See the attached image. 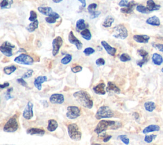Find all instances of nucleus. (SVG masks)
Returning a JSON list of instances; mask_svg holds the SVG:
<instances>
[{
    "label": "nucleus",
    "instance_id": "obj_12",
    "mask_svg": "<svg viewBox=\"0 0 163 145\" xmlns=\"http://www.w3.org/2000/svg\"><path fill=\"white\" fill-rule=\"evenodd\" d=\"M49 101L52 104H61L65 102V97L62 94H54L50 97Z\"/></svg>",
    "mask_w": 163,
    "mask_h": 145
},
{
    "label": "nucleus",
    "instance_id": "obj_5",
    "mask_svg": "<svg viewBox=\"0 0 163 145\" xmlns=\"http://www.w3.org/2000/svg\"><path fill=\"white\" fill-rule=\"evenodd\" d=\"M113 33L112 36L117 39L125 40L128 36V31L122 24H119L113 28Z\"/></svg>",
    "mask_w": 163,
    "mask_h": 145
},
{
    "label": "nucleus",
    "instance_id": "obj_56",
    "mask_svg": "<svg viewBox=\"0 0 163 145\" xmlns=\"http://www.w3.org/2000/svg\"><path fill=\"white\" fill-rule=\"evenodd\" d=\"M133 116H134V118H135V119H136V120L138 119V118H139V114H138V113H133Z\"/></svg>",
    "mask_w": 163,
    "mask_h": 145
},
{
    "label": "nucleus",
    "instance_id": "obj_20",
    "mask_svg": "<svg viewBox=\"0 0 163 145\" xmlns=\"http://www.w3.org/2000/svg\"><path fill=\"white\" fill-rule=\"evenodd\" d=\"M106 91L107 92H113L116 94H120L121 90L114 83L112 82V81H108L107 87L106 88Z\"/></svg>",
    "mask_w": 163,
    "mask_h": 145
},
{
    "label": "nucleus",
    "instance_id": "obj_46",
    "mask_svg": "<svg viewBox=\"0 0 163 145\" xmlns=\"http://www.w3.org/2000/svg\"><path fill=\"white\" fill-rule=\"evenodd\" d=\"M82 69L83 68L81 66H76L71 68V71L73 72L74 73H77V72H79L82 71Z\"/></svg>",
    "mask_w": 163,
    "mask_h": 145
},
{
    "label": "nucleus",
    "instance_id": "obj_44",
    "mask_svg": "<svg viewBox=\"0 0 163 145\" xmlns=\"http://www.w3.org/2000/svg\"><path fill=\"white\" fill-rule=\"evenodd\" d=\"M45 21L49 24H54V23H56L57 21L56 18L53 17H47L45 18Z\"/></svg>",
    "mask_w": 163,
    "mask_h": 145
},
{
    "label": "nucleus",
    "instance_id": "obj_51",
    "mask_svg": "<svg viewBox=\"0 0 163 145\" xmlns=\"http://www.w3.org/2000/svg\"><path fill=\"white\" fill-rule=\"evenodd\" d=\"M147 60H144V59H141V60H140V61H138L137 62V64L138 66H139L140 68H141L143 66V65H144L145 64H146V63L147 62Z\"/></svg>",
    "mask_w": 163,
    "mask_h": 145
},
{
    "label": "nucleus",
    "instance_id": "obj_50",
    "mask_svg": "<svg viewBox=\"0 0 163 145\" xmlns=\"http://www.w3.org/2000/svg\"><path fill=\"white\" fill-rule=\"evenodd\" d=\"M128 3H129L128 0H121L119 3V5L121 7H126L128 6Z\"/></svg>",
    "mask_w": 163,
    "mask_h": 145
},
{
    "label": "nucleus",
    "instance_id": "obj_30",
    "mask_svg": "<svg viewBox=\"0 0 163 145\" xmlns=\"http://www.w3.org/2000/svg\"><path fill=\"white\" fill-rule=\"evenodd\" d=\"M84 39H85L87 41H89L92 38V34L89 29H85L83 31H82L80 33Z\"/></svg>",
    "mask_w": 163,
    "mask_h": 145
},
{
    "label": "nucleus",
    "instance_id": "obj_16",
    "mask_svg": "<svg viewBox=\"0 0 163 145\" xmlns=\"http://www.w3.org/2000/svg\"><path fill=\"white\" fill-rule=\"evenodd\" d=\"M137 5V3L134 1H131L130 2H129L128 6L126 7H124L121 9V12L125 14H131L133 12V9Z\"/></svg>",
    "mask_w": 163,
    "mask_h": 145
},
{
    "label": "nucleus",
    "instance_id": "obj_13",
    "mask_svg": "<svg viewBox=\"0 0 163 145\" xmlns=\"http://www.w3.org/2000/svg\"><path fill=\"white\" fill-rule=\"evenodd\" d=\"M68 41L70 43L75 45L77 49L80 50L82 49L83 47V44L78 38L75 37V36L74 34L73 31H70L68 35Z\"/></svg>",
    "mask_w": 163,
    "mask_h": 145
},
{
    "label": "nucleus",
    "instance_id": "obj_8",
    "mask_svg": "<svg viewBox=\"0 0 163 145\" xmlns=\"http://www.w3.org/2000/svg\"><path fill=\"white\" fill-rule=\"evenodd\" d=\"M80 109L76 106H69L67 108L66 117L70 120L76 119L80 116Z\"/></svg>",
    "mask_w": 163,
    "mask_h": 145
},
{
    "label": "nucleus",
    "instance_id": "obj_2",
    "mask_svg": "<svg viewBox=\"0 0 163 145\" xmlns=\"http://www.w3.org/2000/svg\"><path fill=\"white\" fill-rule=\"evenodd\" d=\"M77 101L83 107L91 109L93 107V100L90 95L85 90H79L74 94Z\"/></svg>",
    "mask_w": 163,
    "mask_h": 145
},
{
    "label": "nucleus",
    "instance_id": "obj_39",
    "mask_svg": "<svg viewBox=\"0 0 163 145\" xmlns=\"http://www.w3.org/2000/svg\"><path fill=\"white\" fill-rule=\"evenodd\" d=\"M117 138L121 140V141L124 143L125 145H128L129 144V139L127 137L126 135H120Z\"/></svg>",
    "mask_w": 163,
    "mask_h": 145
},
{
    "label": "nucleus",
    "instance_id": "obj_41",
    "mask_svg": "<svg viewBox=\"0 0 163 145\" xmlns=\"http://www.w3.org/2000/svg\"><path fill=\"white\" fill-rule=\"evenodd\" d=\"M95 52V50L92 47H87L84 50V53L87 56H89Z\"/></svg>",
    "mask_w": 163,
    "mask_h": 145
},
{
    "label": "nucleus",
    "instance_id": "obj_31",
    "mask_svg": "<svg viewBox=\"0 0 163 145\" xmlns=\"http://www.w3.org/2000/svg\"><path fill=\"white\" fill-rule=\"evenodd\" d=\"M13 4V0H2L0 7L1 9H8L10 8Z\"/></svg>",
    "mask_w": 163,
    "mask_h": 145
},
{
    "label": "nucleus",
    "instance_id": "obj_34",
    "mask_svg": "<svg viewBox=\"0 0 163 145\" xmlns=\"http://www.w3.org/2000/svg\"><path fill=\"white\" fill-rule=\"evenodd\" d=\"M136 9H137V10L138 12L141 13V14H150V12L149 10V9L147 8V6H145L143 5H137V8H136Z\"/></svg>",
    "mask_w": 163,
    "mask_h": 145
},
{
    "label": "nucleus",
    "instance_id": "obj_18",
    "mask_svg": "<svg viewBox=\"0 0 163 145\" xmlns=\"http://www.w3.org/2000/svg\"><path fill=\"white\" fill-rule=\"evenodd\" d=\"M133 40L138 43H147L150 40V36L146 34H137L133 36Z\"/></svg>",
    "mask_w": 163,
    "mask_h": 145
},
{
    "label": "nucleus",
    "instance_id": "obj_22",
    "mask_svg": "<svg viewBox=\"0 0 163 145\" xmlns=\"http://www.w3.org/2000/svg\"><path fill=\"white\" fill-rule=\"evenodd\" d=\"M147 7L149 10L152 12L153 11L159 10L161 8V5L156 4L153 0H148L147 2Z\"/></svg>",
    "mask_w": 163,
    "mask_h": 145
},
{
    "label": "nucleus",
    "instance_id": "obj_33",
    "mask_svg": "<svg viewBox=\"0 0 163 145\" xmlns=\"http://www.w3.org/2000/svg\"><path fill=\"white\" fill-rule=\"evenodd\" d=\"M17 69V68L14 65H12L10 66H6L3 68V71L7 75H10L12 74L14 72H15Z\"/></svg>",
    "mask_w": 163,
    "mask_h": 145
},
{
    "label": "nucleus",
    "instance_id": "obj_52",
    "mask_svg": "<svg viewBox=\"0 0 163 145\" xmlns=\"http://www.w3.org/2000/svg\"><path fill=\"white\" fill-rule=\"evenodd\" d=\"M155 48H157L159 51L163 52V44H156L155 45H153Z\"/></svg>",
    "mask_w": 163,
    "mask_h": 145
},
{
    "label": "nucleus",
    "instance_id": "obj_21",
    "mask_svg": "<svg viewBox=\"0 0 163 145\" xmlns=\"http://www.w3.org/2000/svg\"><path fill=\"white\" fill-rule=\"evenodd\" d=\"M38 10L42 14L47 15L48 17L50 16L54 12L52 10V8L49 6H39L38 8Z\"/></svg>",
    "mask_w": 163,
    "mask_h": 145
},
{
    "label": "nucleus",
    "instance_id": "obj_43",
    "mask_svg": "<svg viewBox=\"0 0 163 145\" xmlns=\"http://www.w3.org/2000/svg\"><path fill=\"white\" fill-rule=\"evenodd\" d=\"M33 74V69H29L25 73L22 75V78H24V79H26V78H30L31 76H32Z\"/></svg>",
    "mask_w": 163,
    "mask_h": 145
},
{
    "label": "nucleus",
    "instance_id": "obj_26",
    "mask_svg": "<svg viewBox=\"0 0 163 145\" xmlns=\"http://www.w3.org/2000/svg\"><path fill=\"white\" fill-rule=\"evenodd\" d=\"M160 130V127L157 125H150L145 128L143 131V134H148L149 132L159 131Z\"/></svg>",
    "mask_w": 163,
    "mask_h": 145
},
{
    "label": "nucleus",
    "instance_id": "obj_38",
    "mask_svg": "<svg viewBox=\"0 0 163 145\" xmlns=\"http://www.w3.org/2000/svg\"><path fill=\"white\" fill-rule=\"evenodd\" d=\"M157 137L156 135L152 134V135H146L144 138V141L147 143H150L153 139H156Z\"/></svg>",
    "mask_w": 163,
    "mask_h": 145
},
{
    "label": "nucleus",
    "instance_id": "obj_35",
    "mask_svg": "<svg viewBox=\"0 0 163 145\" xmlns=\"http://www.w3.org/2000/svg\"><path fill=\"white\" fill-rule=\"evenodd\" d=\"M71 60H72V56L71 54H66V55L61 59V62L62 65H66L69 64V63L71 61Z\"/></svg>",
    "mask_w": 163,
    "mask_h": 145
},
{
    "label": "nucleus",
    "instance_id": "obj_7",
    "mask_svg": "<svg viewBox=\"0 0 163 145\" xmlns=\"http://www.w3.org/2000/svg\"><path fill=\"white\" fill-rule=\"evenodd\" d=\"M14 61L18 64L22 65H33L34 63V59L32 57L26 53H21L19 56L14 59Z\"/></svg>",
    "mask_w": 163,
    "mask_h": 145
},
{
    "label": "nucleus",
    "instance_id": "obj_59",
    "mask_svg": "<svg viewBox=\"0 0 163 145\" xmlns=\"http://www.w3.org/2000/svg\"><path fill=\"white\" fill-rule=\"evenodd\" d=\"M92 145H101L100 144H97V143H94V144H93Z\"/></svg>",
    "mask_w": 163,
    "mask_h": 145
},
{
    "label": "nucleus",
    "instance_id": "obj_54",
    "mask_svg": "<svg viewBox=\"0 0 163 145\" xmlns=\"http://www.w3.org/2000/svg\"><path fill=\"white\" fill-rule=\"evenodd\" d=\"M9 85H10V84H9L8 82H6V83H4L3 84H2L1 85H0V87H1L2 89H3L6 87H9Z\"/></svg>",
    "mask_w": 163,
    "mask_h": 145
},
{
    "label": "nucleus",
    "instance_id": "obj_6",
    "mask_svg": "<svg viewBox=\"0 0 163 145\" xmlns=\"http://www.w3.org/2000/svg\"><path fill=\"white\" fill-rule=\"evenodd\" d=\"M18 129H19V123L17 121V118L14 116L6 122L4 125L3 131L6 132L12 133L17 131Z\"/></svg>",
    "mask_w": 163,
    "mask_h": 145
},
{
    "label": "nucleus",
    "instance_id": "obj_55",
    "mask_svg": "<svg viewBox=\"0 0 163 145\" xmlns=\"http://www.w3.org/2000/svg\"><path fill=\"white\" fill-rule=\"evenodd\" d=\"M78 1H79L82 3V6L83 7H85L86 6L85 0H78Z\"/></svg>",
    "mask_w": 163,
    "mask_h": 145
},
{
    "label": "nucleus",
    "instance_id": "obj_29",
    "mask_svg": "<svg viewBox=\"0 0 163 145\" xmlns=\"http://www.w3.org/2000/svg\"><path fill=\"white\" fill-rule=\"evenodd\" d=\"M38 21L36 20L34 22H32V23L30 24L28 26L26 27V29L28 30L30 33L34 32L36 29L38 28Z\"/></svg>",
    "mask_w": 163,
    "mask_h": 145
},
{
    "label": "nucleus",
    "instance_id": "obj_47",
    "mask_svg": "<svg viewBox=\"0 0 163 145\" xmlns=\"http://www.w3.org/2000/svg\"><path fill=\"white\" fill-rule=\"evenodd\" d=\"M96 65L98 66H104L105 65V61L103 58H99L96 61Z\"/></svg>",
    "mask_w": 163,
    "mask_h": 145
},
{
    "label": "nucleus",
    "instance_id": "obj_57",
    "mask_svg": "<svg viewBox=\"0 0 163 145\" xmlns=\"http://www.w3.org/2000/svg\"><path fill=\"white\" fill-rule=\"evenodd\" d=\"M62 1V0H52V2L55 3H59L61 2Z\"/></svg>",
    "mask_w": 163,
    "mask_h": 145
},
{
    "label": "nucleus",
    "instance_id": "obj_17",
    "mask_svg": "<svg viewBox=\"0 0 163 145\" xmlns=\"http://www.w3.org/2000/svg\"><path fill=\"white\" fill-rule=\"evenodd\" d=\"M26 133L28 134H30L31 135H40V136H43V135L45 134V131L43 129H39V128H30L27 129Z\"/></svg>",
    "mask_w": 163,
    "mask_h": 145
},
{
    "label": "nucleus",
    "instance_id": "obj_11",
    "mask_svg": "<svg viewBox=\"0 0 163 145\" xmlns=\"http://www.w3.org/2000/svg\"><path fill=\"white\" fill-rule=\"evenodd\" d=\"M33 104L29 101L26 104V106L22 113V116L26 120H30L33 117Z\"/></svg>",
    "mask_w": 163,
    "mask_h": 145
},
{
    "label": "nucleus",
    "instance_id": "obj_3",
    "mask_svg": "<svg viewBox=\"0 0 163 145\" xmlns=\"http://www.w3.org/2000/svg\"><path fill=\"white\" fill-rule=\"evenodd\" d=\"M114 116V113L112 109L108 106H102L98 109L95 117L97 120L103 119H110Z\"/></svg>",
    "mask_w": 163,
    "mask_h": 145
},
{
    "label": "nucleus",
    "instance_id": "obj_42",
    "mask_svg": "<svg viewBox=\"0 0 163 145\" xmlns=\"http://www.w3.org/2000/svg\"><path fill=\"white\" fill-rule=\"evenodd\" d=\"M37 19V14L34 11L31 10L30 12V17L29 18V21L31 22H34Z\"/></svg>",
    "mask_w": 163,
    "mask_h": 145
},
{
    "label": "nucleus",
    "instance_id": "obj_58",
    "mask_svg": "<svg viewBox=\"0 0 163 145\" xmlns=\"http://www.w3.org/2000/svg\"><path fill=\"white\" fill-rule=\"evenodd\" d=\"M19 52H26V51L24 49H19Z\"/></svg>",
    "mask_w": 163,
    "mask_h": 145
},
{
    "label": "nucleus",
    "instance_id": "obj_60",
    "mask_svg": "<svg viewBox=\"0 0 163 145\" xmlns=\"http://www.w3.org/2000/svg\"><path fill=\"white\" fill-rule=\"evenodd\" d=\"M2 145H14V144H2Z\"/></svg>",
    "mask_w": 163,
    "mask_h": 145
},
{
    "label": "nucleus",
    "instance_id": "obj_15",
    "mask_svg": "<svg viewBox=\"0 0 163 145\" xmlns=\"http://www.w3.org/2000/svg\"><path fill=\"white\" fill-rule=\"evenodd\" d=\"M101 44L103 47V48L105 49L106 52L109 54L110 56H114L115 55V53L117 52V49L115 48L110 46V45L105 41H101Z\"/></svg>",
    "mask_w": 163,
    "mask_h": 145
},
{
    "label": "nucleus",
    "instance_id": "obj_61",
    "mask_svg": "<svg viewBox=\"0 0 163 145\" xmlns=\"http://www.w3.org/2000/svg\"><path fill=\"white\" fill-rule=\"evenodd\" d=\"M162 72H163V68H162Z\"/></svg>",
    "mask_w": 163,
    "mask_h": 145
},
{
    "label": "nucleus",
    "instance_id": "obj_37",
    "mask_svg": "<svg viewBox=\"0 0 163 145\" xmlns=\"http://www.w3.org/2000/svg\"><path fill=\"white\" fill-rule=\"evenodd\" d=\"M119 59H120V61L121 62H128V61H131V57H130V56L129 55V54L124 53L121 54V56L119 57Z\"/></svg>",
    "mask_w": 163,
    "mask_h": 145
},
{
    "label": "nucleus",
    "instance_id": "obj_48",
    "mask_svg": "<svg viewBox=\"0 0 163 145\" xmlns=\"http://www.w3.org/2000/svg\"><path fill=\"white\" fill-rule=\"evenodd\" d=\"M100 14H101L100 11H95V12H93L92 14H90V19H96V18L98 17Z\"/></svg>",
    "mask_w": 163,
    "mask_h": 145
},
{
    "label": "nucleus",
    "instance_id": "obj_27",
    "mask_svg": "<svg viewBox=\"0 0 163 145\" xmlns=\"http://www.w3.org/2000/svg\"><path fill=\"white\" fill-rule=\"evenodd\" d=\"M76 28L78 31H83L87 29V25L85 23V21L83 19H80L77 21Z\"/></svg>",
    "mask_w": 163,
    "mask_h": 145
},
{
    "label": "nucleus",
    "instance_id": "obj_45",
    "mask_svg": "<svg viewBox=\"0 0 163 145\" xmlns=\"http://www.w3.org/2000/svg\"><path fill=\"white\" fill-rule=\"evenodd\" d=\"M12 90H13V88L12 87L7 89L6 94H5V98H6V100H8V99L13 98V97L11 96V92H12Z\"/></svg>",
    "mask_w": 163,
    "mask_h": 145
},
{
    "label": "nucleus",
    "instance_id": "obj_25",
    "mask_svg": "<svg viewBox=\"0 0 163 145\" xmlns=\"http://www.w3.org/2000/svg\"><path fill=\"white\" fill-rule=\"evenodd\" d=\"M152 59V62L153 64L157 66H160L162 64V62H163L162 57L161 55H159V53H157L153 54Z\"/></svg>",
    "mask_w": 163,
    "mask_h": 145
},
{
    "label": "nucleus",
    "instance_id": "obj_23",
    "mask_svg": "<svg viewBox=\"0 0 163 145\" xmlns=\"http://www.w3.org/2000/svg\"><path fill=\"white\" fill-rule=\"evenodd\" d=\"M58 126H59L58 123L56 120L50 119L48 121V125H47V129L49 132H52L54 131H55L58 129Z\"/></svg>",
    "mask_w": 163,
    "mask_h": 145
},
{
    "label": "nucleus",
    "instance_id": "obj_28",
    "mask_svg": "<svg viewBox=\"0 0 163 145\" xmlns=\"http://www.w3.org/2000/svg\"><path fill=\"white\" fill-rule=\"evenodd\" d=\"M114 22V18L111 15H108L103 23V26L105 28H110Z\"/></svg>",
    "mask_w": 163,
    "mask_h": 145
},
{
    "label": "nucleus",
    "instance_id": "obj_1",
    "mask_svg": "<svg viewBox=\"0 0 163 145\" xmlns=\"http://www.w3.org/2000/svg\"><path fill=\"white\" fill-rule=\"evenodd\" d=\"M122 126V123L120 122L114 120H102L99 122L94 129V132L99 135L105 132L108 129L116 130L119 129Z\"/></svg>",
    "mask_w": 163,
    "mask_h": 145
},
{
    "label": "nucleus",
    "instance_id": "obj_24",
    "mask_svg": "<svg viewBox=\"0 0 163 145\" xmlns=\"http://www.w3.org/2000/svg\"><path fill=\"white\" fill-rule=\"evenodd\" d=\"M146 23L153 26H159L161 25L160 20L157 16H153L149 18L146 21Z\"/></svg>",
    "mask_w": 163,
    "mask_h": 145
},
{
    "label": "nucleus",
    "instance_id": "obj_19",
    "mask_svg": "<svg viewBox=\"0 0 163 145\" xmlns=\"http://www.w3.org/2000/svg\"><path fill=\"white\" fill-rule=\"evenodd\" d=\"M106 85L104 83H100L93 87L94 92L98 95H105L106 94Z\"/></svg>",
    "mask_w": 163,
    "mask_h": 145
},
{
    "label": "nucleus",
    "instance_id": "obj_14",
    "mask_svg": "<svg viewBox=\"0 0 163 145\" xmlns=\"http://www.w3.org/2000/svg\"><path fill=\"white\" fill-rule=\"evenodd\" d=\"M47 80V77L45 76H39L34 80V85L38 90H41L42 88V84Z\"/></svg>",
    "mask_w": 163,
    "mask_h": 145
},
{
    "label": "nucleus",
    "instance_id": "obj_49",
    "mask_svg": "<svg viewBox=\"0 0 163 145\" xmlns=\"http://www.w3.org/2000/svg\"><path fill=\"white\" fill-rule=\"evenodd\" d=\"M17 81L18 83H19L20 85H21L22 86L24 87H28V84H27L26 81L24 80V78H18L17 80Z\"/></svg>",
    "mask_w": 163,
    "mask_h": 145
},
{
    "label": "nucleus",
    "instance_id": "obj_32",
    "mask_svg": "<svg viewBox=\"0 0 163 145\" xmlns=\"http://www.w3.org/2000/svg\"><path fill=\"white\" fill-rule=\"evenodd\" d=\"M144 107L147 112H152L155 110L156 104L152 101H148L144 104Z\"/></svg>",
    "mask_w": 163,
    "mask_h": 145
},
{
    "label": "nucleus",
    "instance_id": "obj_9",
    "mask_svg": "<svg viewBox=\"0 0 163 145\" xmlns=\"http://www.w3.org/2000/svg\"><path fill=\"white\" fill-rule=\"evenodd\" d=\"M15 48V46L8 41H5L0 47V51L6 57H12L13 56L12 50Z\"/></svg>",
    "mask_w": 163,
    "mask_h": 145
},
{
    "label": "nucleus",
    "instance_id": "obj_40",
    "mask_svg": "<svg viewBox=\"0 0 163 145\" xmlns=\"http://www.w3.org/2000/svg\"><path fill=\"white\" fill-rule=\"evenodd\" d=\"M97 7V5L96 3H92L90 4L87 7V10L89 14H92L93 12L96 11V8Z\"/></svg>",
    "mask_w": 163,
    "mask_h": 145
},
{
    "label": "nucleus",
    "instance_id": "obj_10",
    "mask_svg": "<svg viewBox=\"0 0 163 145\" xmlns=\"http://www.w3.org/2000/svg\"><path fill=\"white\" fill-rule=\"evenodd\" d=\"M63 40L60 36H57L52 41V55L53 56H56L62 47Z\"/></svg>",
    "mask_w": 163,
    "mask_h": 145
},
{
    "label": "nucleus",
    "instance_id": "obj_53",
    "mask_svg": "<svg viewBox=\"0 0 163 145\" xmlns=\"http://www.w3.org/2000/svg\"><path fill=\"white\" fill-rule=\"evenodd\" d=\"M112 138V135H105V136L103 138V141L104 143H107L108 141H109L110 140V139Z\"/></svg>",
    "mask_w": 163,
    "mask_h": 145
},
{
    "label": "nucleus",
    "instance_id": "obj_4",
    "mask_svg": "<svg viewBox=\"0 0 163 145\" xmlns=\"http://www.w3.org/2000/svg\"><path fill=\"white\" fill-rule=\"evenodd\" d=\"M68 132L70 139L78 141L82 138V132L77 123H70L68 125Z\"/></svg>",
    "mask_w": 163,
    "mask_h": 145
},
{
    "label": "nucleus",
    "instance_id": "obj_36",
    "mask_svg": "<svg viewBox=\"0 0 163 145\" xmlns=\"http://www.w3.org/2000/svg\"><path fill=\"white\" fill-rule=\"evenodd\" d=\"M138 53L142 57V59L148 61L149 53L146 50H145L143 49H139V50H138Z\"/></svg>",
    "mask_w": 163,
    "mask_h": 145
}]
</instances>
